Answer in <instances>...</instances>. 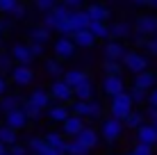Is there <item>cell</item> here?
<instances>
[{"mask_svg":"<svg viewBox=\"0 0 157 155\" xmlns=\"http://www.w3.org/2000/svg\"><path fill=\"white\" fill-rule=\"evenodd\" d=\"M48 41H50V30L46 25H34L30 30V44H43L46 46Z\"/></svg>","mask_w":157,"mask_h":155,"instance_id":"cell-23","label":"cell"},{"mask_svg":"<svg viewBox=\"0 0 157 155\" xmlns=\"http://www.w3.org/2000/svg\"><path fill=\"white\" fill-rule=\"evenodd\" d=\"M91 34L96 37V39H100V41H109L112 39V25H107V23H100V21H91Z\"/></svg>","mask_w":157,"mask_h":155,"instance_id":"cell-21","label":"cell"},{"mask_svg":"<svg viewBox=\"0 0 157 155\" xmlns=\"http://www.w3.org/2000/svg\"><path fill=\"white\" fill-rule=\"evenodd\" d=\"M46 144L52 148V151H57L62 155H68V141L64 139V132H48L46 135Z\"/></svg>","mask_w":157,"mask_h":155,"instance_id":"cell-15","label":"cell"},{"mask_svg":"<svg viewBox=\"0 0 157 155\" xmlns=\"http://www.w3.org/2000/svg\"><path fill=\"white\" fill-rule=\"evenodd\" d=\"M132 105H134V100H132V96L130 94H118V96H112V103H109V114L114 116V119H121V121H125L130 114H132Z\"/></svg>","mask_w":157,"mask_h":155,"instance_id":"cell-1","label":"cell"},{"mask_svg":"<svg viewBox=\"0 0 157 155\" xmlns=\"http://www.w3.org/2000/svg\"><path fill=\"white\" fill-rule=\"evenodd\" d=\"M148 7L150 9H157V0H148Z\"/></svg>","mask_w":157,"mask_h":155,"instance_id":"cell-52","label":"cell"},{"mask_svg":"<svg viewBox=\"0 0 157 155\" xmlns=\"http://www.w3.org/2000/svg\"><path fill=\"white\" fill-rule=\"evenodd\" d=\"M86 14L91 16V21H100V23H107L112 16V9L107 5H100V2H94L86 7Z\"/></svg>","mask_w":157,"mask_h":155,"instance_id":"cell-18","label":"cell"},{"mask_svg":"<svg viewBox=\"0 0 157 155\" xmlns=\"http://www.w3.org/2000/svg\"><path fill=\"white\" fill-rule=\"evenodd\" d=\"M21 105H23V98H18V96H5V98L0 100V110H2L5 114H9V112H14V110H21Z\"/></svg>","mask_w":157,"mask_h":155,"instance_id":"cell-29","label":"cell"},{"mask_svg":"<svg viewBox=\"0 0 157 155\" xmlns=\"http://www.w3.org/2000/svg\"><path fill=\"white\" fill-rule=\"evenodd\" d=\"M130 96H132V100H134V103H144V100L148 98V91H146V89H139V87H132Z\"/></svg>","mask_w":157,"mask_h":155,"instance_id":"cell-40","label":"cell"},{"mask_svg":"<svg viewBox=\"0 0 157 155\" xmlns=\"http://www.w3.org/2000/svg\"><path fill=\"white\" fill-rule=\"evenodd\" d=\"M73 41H75V46H78V48L89 50V48H94V44L98 39L91 34V30H82V32H75V34H73Z\"/></svg>","mask_w":157,"mask_h":155,"instance_id":"cell-22","label":"cell"},{"mask_svg":"<svg viewBox=\"0 0 157 155\" xmlns=\"http://www.w3.org/2000/svg\"><path fill=\"white\" fill-rule=\"evenodd\" d=\"M43 155H62V153H57V151H52V148H48V151L43 153Z\"/></svg>","mask_w":157,"mask_h":155,"instance_id":"cell-53","label":"cell"},{"mask_svg":"<svg viewBox=\"0 0 157 155\" xmlns=\"http://www.w3.org/2000/svg\"><path fill=\"white\" fill-rule=\"evenodd\" d=\"M71 114H73V112H71V107H66V105H55V107L48 110L50 121H57V123H64V121H66Z\"/></svg>","mask_w":157,"mask_h":155,"instance_id":"cell-26","label":"cell"},{"mask_svg":"<svg viewBox=\"0 0 157 155\" xmlns=\"http://www.w3.org/2000/svg\"><path fill=\"white\" fill-rule=\"evenodd\" d=\"M137 141L139 144H148V146H157V130L155 126H141L137 130Z\"/></svg>","mask_w":157,"mask_h":155,"instance_id":"cell-19","label":"cell"},{"mask_svg":"<svg viewBox=\"0 0 157 155\" xmlns=\"http://www.w3.org/2000/svg\"><path fill=\"white\" fill-rule=\"evenodd\" d=\"M102 68H105V76H121V71H123L125 66H123V62L105 60V64H102Z\"/></svg>","mask_w":157,"mask_h":155,"instance_id":"cell-33","label":"cell"},{"mask_svg":"<svg viewBox=\"0 0 157 155\" xmlns=\"http://www.w3.org/2000/svg\"><path fill=\"white\" fill-rule=\"evenodd\" d=\"M123 66H125V71H130L132 76H139V73L148 71V57L141 55V52H137V50H128L125 60H123Z\"/></svg>","mask_w":157,"mask_h":155,"instance_id":"cell-5","label":"cell"},{"mask_svg":"<svg viewBox=\"0 0 157 155\" xmlns=\"http://www.w3.org/2000/svg\"><path fill=\"white\" fill-rule=\"evenodd\" d=\"M9 153H12V155H28V146L14 144V146H9Z\"/></svg>","mask_w":157,"mask_h":155,"instance_id":"cell-43","label":"cell"},{"mask_svg":"<svg viewBox=\"0 0 157 155\" xmlns=\"http://www.w3.org/2000/svg\"><path fill=\"white\" fill-rule=\"evenodd\" d=\"M73 91H75V100H91V96H94V84H91V80H84Z\"/></svg>","mask_w":157,"mask_h":155,"instance_id":"cell-28","label":"cell"},{"mask_svg":"<svg viewBox=\"0 0 157 155\" xmlns=\"http://www.w3.org/2000/svg\"><path fill=\"white\" fill-rule=\"evenodd\" d=\"M57 5H62V0H34V7L39 9L41 14H48V12H52V9H55Z\"/></svg>","mask_w":157,"mask_h":155,"instance_id":"cell-36","label":"cell"},{"mask_svg":"<svg viewBox=\"0 0 157 155\" xmlns=\"http://www.w3.org/2000/svg\"><path fill=\"white\" fill-rule=\"evenodd\" d=\"M16 132L18 130H14V128H9V126H0V141L5 144V146H14L16 144Z\"/></svg>","mask_w":157,"mask_h":155,"instance_id":"cell-30","label":"cell"},{"mask_svg":"<svg viewBox=\"0 0 157 155\" xmlns=\"http://www.w3.org/2000/svg\"><path fill=\"white\" fill-rule=\"evenodd\" d=\"M28 121H30V116L25 114L23 110H14V112H9V114H7L5 126L14 128V130H23V128H28Z\"/></svg>","mask_w":157,"mask_h":155,"instance_id":"cell-16","label":"cell"},{"mask_svg":"<svg viewBox=\"0 0 157 155\" xmlns=\"http://www.w3.org/2000/svg\"><path fill=\"white\" fill-rule=\"evenodd\" d=\"M5 91H7V80H5L2 76H0V96H2Z\"/></svg>","mask_w":157,"mask_h":155,"instance_id":"cell-49","label":"cell"},{"mask_svg":"<svg viewBox=\"0 0 157 155\" xmlns=\"http://www.w3.org/2000/svg\"><path fill=\"white\" fill-rule=\"evenodd\" d=\"M21 110H23L25 114L30 116V119H36V116L41 114V107H36V105L32 103L30 98H25V100H23V105H21Z\"/></svg>","mask_w":157,"mask_h":155,"instance_id":"cell-37","label":"cell"},{"mask_svg":"<svg viewBox=\"0 0 157 155\" xmlns=\"http://www.w3.org/2000/svg\"><path fill=\"white\" fill-rule=\"evenodd\" d=\"M64 80H66V82L75 89L78 84H82L84 80H89V76H86V71H82V68H71V71L64 73Z\"/></svg>","mask_w":157,"mask_h":155,"instance_id":"cell-24","label":"cell"},{"mask_svg":"<svg viewBox=\"0 0 157 155\" xmlns=\"http://www.w3.org/2000/svg\"><path fill=\"white\" fill-rule=\"evenodd\" d=\"M5 153H7V151H5V144L0 141V155H5Z\"/></svg>","mask_w":157,"mask_h":155,"instance_id":"cell-54","label":"cell"},{"mask_svg":"<svg viewBox=\"0 0 157 155\" xmlns=\"http://www.w3.org/2000/svg\"><path fill=\"white\" fill-rule=\"evenodd\" d=\"M5 155H12V153H9V151H7V153H5Z\"/></svg>","mask_w":157,"mask_h":155,"instance_id":"cell-58","label":"cell"},{"mask_svg":"<svg viewBox=\"0 0 157 155\" xmlns=\"http://www.w3.org/2000/svg\"><path fill=\"white\" fill-rule=\"evenodd\" d=\"M153 126H155V130H157V121H155V123H153Z\"/></svg>","mask_w":157,"mask_h":155,"instance_id":"cell-57","label":"cell"},{"mask_svg":"<svg viewBox=\"0 0 157 155\" xmlns=\"http://www.w3.org/2000/svg\"><path fill=\"white\" fill-rule=\"evenodd\" d=\"M123 126H125V121L109 116V119H105V121H102V126H100V137L107 144H114L118 137L123 135Z\"/></svg>","mask_w":157,"mask_h":155,"instance_id":"cell-4","label":"cell"},{"mask_svg":"<svg viewBox=\"0 0 157 155\" xmlns=\"http://www.w3.org/2000/svg\"><path fill=\"white\" fill-rule=\"evenodd\" d=\"M148 100H150V105H155V107H157V87L153 89V91H150V96H148Z\"/></svg>","mask_w":157,"mask_h":155,"instance_id":"cell-48","label":"cell"},{"mask_svg":"<svg viewBox=\"0 0 157 155\" xmlns=\"http://www.w3.org/2000/svg\"><path fill=\"white\" fill-rule=\"evenodd\" d=\"M146 119H148V116H146L144 112H132V114L125 119V126H128V128H134V130H139L141 126H146V123H144Z\"/></svg>","mask_w":157,"mask_h":155,"instance_id":"cell-32","label":"cell"},{"mask_svg":"<svg viewBox=\"0 0 157 155\" xmlns=\"http://www.w3.org/2000/svg\"><path fill=\"white\" fill-rule=\"evenodd\" d=\"M155 82H157V76L153 71H144V73H139V76H134V82H132V87H139V89H155Z\"/></svg>","mask_w":157,"mask_h":155,"instance_id":"cell-20","label":"cell"},{"mask_svg":"<svg viewBox=\"0 0 157 155\" xmlns=\"http://www.w3.org/2000/svg\"><path fill=\"white\" fill-rule=\"evenodd\" d=\"M102 52H105V60H114V62H123L128 55V48L123 41H116V39H109L105 41V48H102Z\"/></svg>","mask_w":157,"mask_h":155,"instance_id":"cell-9","label":"cell"},{"mask_svg":"<svg viewBox=\"0 0 157 155\" xmlns=\"http://www.w3.org/2000/svg\"><path fill=\"white\" fill-rule=\"evenodd\" d=\"M2 34H5V32H2V30H0V41H2Z\"/></svg>","mask_w":157,"mask_h":155,"instance_id":"cell-55","label":"cell"},{"mask_svg":"<svg viewBox=\"0 0 157 155\" xmlns=\"http://www.w3.org/2000/svg\"><path fill=\"white\" fill-rule=\"evenodd\" d=\"M125 155H134V153H132V151H130V153H125Z\"/></svg>","mask_w":157,"mask_h":155,"instance_id":"cell-56","label":"cell"},{"mask_svg":"<svg viewBox=\"0 0 157 155\" xmlns=\"http://www.w3.org/2000/svg\"><path fill=\"white\" fill-rule=\"evenodd\" d=\"M75 139H78L80 144H82V146H86V148L91 151V148H94L96 144H98V132H96V130H91V128H84V130L80 132V135L75 137Z\"/></svg>","mask_w":157,"mask_h":155,"instance_id":"cell-25","label":"cell"},{"mask_svg":"<svg viewBox=\"0 0 157 155\" xmlns=\"http://www.w3.org/2000/svg\"><path fill=\"white\" fill-rule=\"evenodd\" d=\"M59 62H62V60H57V57L46 60V73H48V76L57 78V76H62V73H64V68H62V64H59Z\"/></svg>","mask_w":157,"mask_h":155,"instance_id":"cell-34","label":"cell"},{"mask_svg":"<svg viewBox=\"0 0 157 155\" xmlns=\"http://www.w3.org/2000/svg\"><path fill=\"white\" fill-rule=\"evenodd\" d=\"M71 25L75 32H82L91 28V16L86 14V9H73L71 12Z\"/></svg>","mask_w":157,"mask_h":155,"instance_id":"cell-14","label":"cell"},{"mask_svg":"<svg viewBox=\"0 0 157 155\" xmlns=\"http://www.w3.org/2000/svg\"><path fill=\"white\" fill-rule=\"evenodd\" d=\"M75 41L73 37H57V41L52 44V52H55L57 60H71L75 55Z\"/></svg>","mask_w":157,"mask_h":155,"instance_id":"cell-6","label":"cell"},{"mask_svg":"<svg viewBox=\"0 0 157 155\" xmlns=\"http://www.w3.org/2000/svg\"><path fill=\"white\" fill-rule=\"evenodd\" d=\"M146 116H148V119L153 121V123L157 121V107H155V105H150V107H148V112H146Z\"/></svg>","mask_w":157,"mask_h":155,"instance_id":"cell-46","label":"cell"},{"mask_svg":"<svg viewBox=\"0 0 157 155\" xmlns=\"http://www.w3.org/2000/svg\"><path fill=\"white\" fill-rule=\"evenodd\" d=\"M21 5V0H0V14H7V16H12L14 14V9Z\"/></svg>","mask_w":157,"mask_h":155,"instance_id":"cell-39","label":"cell"},{"mask_svg":"<svg viewBox=\"0 0 157 155\" xmlns=\"http://www.w3.org/2000/svg\"><path fill=\"white\" fill-rule=\"evenodd\" d=\"M25 14H28V7H25L23 2L18 5V7L14 9V14H12V18H25Z\"/></svg>","mask_w":157,"mask_h":155,"instance_id":"cell-44","label":"cell"},{"mask_svg":"<svg viewBox=\"0 0 157 155\" xmlns=\"http://www.w3.org/2000/svg\"><path fill=\"white\" fill-rule=\"evenodd\" d=\"M0 30H2V32H7V30H9V23H7V21H5V18L0 21Z\"/></svg>","mask_w":157,"mask_h":155,"instance_id":"cell-50","label":"cell"},{"mask_svg":"<svg viewBox=\"0 0 157 155\" xmlns=\"http://www.w3.org/2000/svg\"><path fill=\"white\" fill-rule=\"evenodd\" d=\"M50 94H52V98L55 100H62V105H66L68 100H75V91H73V87L66 82V80H55V82L50 84Z\"/></svg>","mask_w":157,"mask_h":155,"instance_id":"cell-7","label":"cell"},{"mask_svg":"<svg viewBox=\"0 0 157 155\" xmlns=\"http://www.w3.org/2000/svg\"><path fill=\"white\" fill-rule=\"evenodd\" d=\"M128 2H132V5H146V7H148V0H128Z\"/></svg>","mask_w":157,"mask_h":155,"instance_id":"cell-51","label":"cell"},{"mask_svg":"<svg viewBox=\"0 0 157 155\" xmlns=\"http://www.w3.org/2000/svg\"><path fill=\"white\" fill-rule=\"evenodd\" d=\"M28 148H30V151L34 153V155H43V153H46L50 146L46 144V137H34V139H30Z\"/></svg>","mask_w":157,"mask_h":155,"instance_id":"cell-31","label":"cell"},{"mask_svg":"<svg viewBox=\"0 0 157 155\" xmlns=\"http://www.w3.org/2000/svg\"><path fill=\"white\" fill-rule=\"evenodd\" d=\"M132 153H134V155H153V146H148V144H139V141H137V146L132 148Z\"/></svg>","mask_w":157,"mask_h":155,"instance_id":"cell-41","label":"cell"},{"mask_svg":"<svg viewBox=\"0 0 157 155\" xmlns=\"http://www.w3.org/2000/svg\"><path fill=\"white\" fill-rule=\"evenodd\" d=\"M144 48L150 52V55H155V57H157V39H155V37H150V39L146 41V46H144Z\"/></svg>","mask_w":157,"mask_h":155,"instance_id":"cell-42","label":"cell"},{"mask_svg":"<svg viewBox=\"0 0 157 155\" xmlns=\"http://www.w3.org/2000/svg\"><path fill=\"white\" fill-rule=\"evenodd\" d=\"M155 39H157V34H155Z\"/></svg>","mask_w":157,"mask_h":155,"instance_id":"cell-59","label":"cell"},{"mask_svg":"<svg viewBox=\"0 0 157 155\" xmlns=\"http://www.w3.org/2000/svg\"><path fill=\"white\" fill-rule=\"evenodd\" d=\"M32 50H34V57H41L43 55V44H30Z\"/></svg>","mask_w":157,"mask_h":155,"instance_id":"cell-47","label":"cell"},{"mask_svg":"<svg viewBox=\"0 0 157 155\" xmlns=\"http://www.w3.org/2000/svg\"><path fill=\"white\" fill-rule=\"evenodd\" d=\"M102 91L107 96H118L125 91V82H123L121 76H105L102 80Z\"/></svg>","mask_w":157,"mask_h":155,"instance_id":"cell-13","label":"cell"},{"mask_svg":"<svg viewBox=\"0 0 157 155\" xmlns=\"http://www.w3.org/2000/svg\"><path fill=\"white\" fill-rule=\"evenodd\" d=\"M71 12H73V9H71V7H66V5L62 2V5H57V7L52 9V12L43 14L41 25H46V28L50 30V32H52V30L57 32V28L64 23V21H68V18H71Z\"/></svg>","mask_w":157,"mask_h":155,"instance_id":"cell-3","label":"cell"},{"mask_svg":"<svg viewBox=\"0 0 157 155\" xmlns=\"http://www.w3.org/2000/svg\"><path fill=\"white\" fill-rule=\"evenodd\" d=\"M71 112L84 119H100L102 116V105L98 100H73L71 103Z\"/></svg>","mask_w":157,"mask_h":155,"instance_id":"cell-2","label":"cell"},{"mask_svg":"<svg viewBox=\"0 0 157 155\" xmlns=\"http://www.w3.org/2000/svg\"><path fill=\"white\" fill-rule=\"evenodd\" d=\"M12 71H14L12 52H0V73H12Z\"/></svg>","mask_w":157,"mask_h":155,"instance_id":"cell-35","label":"cell"},{"mask_svg":"<svg viewBox=\"0 0 157 155\" xmlns=\"http://www.w3.org/2000/svg\"><path fill=\"white\" fill-rule=\"evenodd\" d=\"M82 130H84V116L71 114V116L62 123V132H64L66 137H78Z\"/></svg>","mask_w":157,"mask_h":155,"instance_id":"cell-12","label":"cell"},{"mask_svg":"<svg viewBox=\"0 0 157 155\" xmlns=\"http://www.w3.org/2000/svg\"><path fill=\"white\" fill-rule=\"evenodd\" d=\"M68 155H89V148L82 146V144L73 137V139L68 141Z\"/></svg>","mask_w":157,"mask_h":155,"instance_id":"cell-38","label":"cell"},{"mask_svg":"<svg viewBox=\"0 0 157 155\" xmlns=\"http://www.w3.org/2000/svg\"><path fill=\"white\" fill-rule=\"evenodd\" d=\"M62 2L71 9H82V0H62Z\"/></svg>","mask_w":157,"mask_h":155,"instance_id":"cell-45","label":"cell"},{"mask_svg":"<svg viewBox=\"0 0 157 155\" xmlns=\"http://www.w3.org/2000/svg\"><path fill=\"white\" fill-rule=\"evenodd\" d=\"M134 32L137 34H144V37H155L157 34V16L155 14H144L134 21Z\"/></svg>","mask_w":157,"mask_h":155,"instance_id":"cell-8","label":"cell"},{"mask_svg":"<svg viewBox=\"0 0 157 155\" xmlns=\"http://www.w3.org/2000/svg\"><path fill=\"white\" fill-rule=\"evenodd\" d=\"M12 80L18 87H28V84H32V80H34V71L30 68V64H16L14 71H12Z\"/></svg>","mask_w":157,"mask_h":155,"instance_id":"cell-10","label":"cell"},{"mask_svg":"<svg viewBox=\"0 0 157 155\" xmlns=\"http://www.w3.org/2000/svg\"><path fill=\"white\" fill-rule=\"evenodd\" d=\"M132 34H134V25H130L128 21H116L112 25V39H116V41L132 39Z\"/></svg>","mask_w":157,"mask_h":155,"instance_id":"cell-17","label":"cell"},{"mask_svg":"<svg viewBox=\"0 0 157 155\" xmlns=\"http://www.w3.org/2000/svg\"><path fill=\"white\" fill-rule=\"evenodd\" d=\"M12 57L16 64H30L32 60H34V50H32L30 44H23V41H18V44L12 46Z\"/></svg>","mask_w":157,"mask_h":155,"instance_id":"cell-11","label":"cell"},{"mask_svg":"<svg viewBox=\"0 0 157 155\" xmlns=\"http://www.w3.org/2000/svg\"><path fill=\"white\" fill-rule=\"evenodd\" d=\"M50 98H52V94L50 91H43V89H36V91L30 94V100L36 105V107H41V110H46L48 105H50Z\"/></svg>","mask_w":157,"mask_h":155,"instance_id":"cell-27","label":"cell"}]
</instances>
